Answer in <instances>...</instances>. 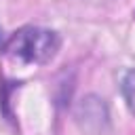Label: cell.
I'll return each instance as SVG.
<instances>
[{"instance_id":"1","label":"cell","mask_w":135,"mask_h":135,"mask_svg":"<svg viewBox=\"0 0 135 135\" xmlns=\"http://www.w3.org/2000/svg\"><path fill=\"white\" fill-rule=\"evenodd\" d=\"M61 46L57 32L40 25H27L17 30L4 44V53L23 65L49 63Z\"/></svg>"},{"instance_id":"2","label":"cell","mask_w":135,"mask_h":135,"mask_svg":"<svg viewBox=\"0 0 135 135\" xmlns=\"http://www.w3.org/2000/svg\"><path fill=\"white\" fill-rule=\"evenodd\" d=\"M76 120L84 131H89L93 135L103 133L110 124V112H108L105 101L97 95L82 97L80 103L76 105Z\"/></svg>"},{"instance_id":"3","label":"cell","mask_w":135,"mask_h":135,"mask_svg":"<svg viewBox=\"0 0 135 135\" xmlns=\"http://www.w3.org/2000/svg\"><path fill=\"white\" fill-rule=\"evenodd\" d=\"M120 91H122V97L127 101V108L131 110V114L135 116V70L127 72L122 76V82H120Z\"/></svg>"}]
</instances>
